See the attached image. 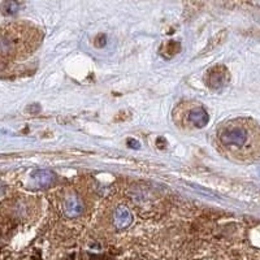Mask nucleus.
<instances>
[{
	"instance_id": "nucleus-2",
	"label": "nucleus",
	"mask_w": 260,
	"mask_h": 260,
	"mask_svg": "<svg viewBox=\"0 0 260 260\" xmlns=\"http://www.w3.org/2000/svg\"><path fill=\"white\" fill-rule=\"evenodd\" d=\"M220 143L228 148H241L248 143L250 132L245 125L231 124L222 127L219 134Z\"/></svg>"
},
{
	"instance_id": "nucleus-1",
	"label": "nucleus",
	"mask_w": 260,
	"mask_h": 260,
	"mask_svg": "<svg viewBox=\"0 0 260 260\" xmlns=\"http://www.w3.org/2000/svg\"><path fill=\"white\" fill-rule=\"evenodd\" d=\"M39 36L31 29L22 26H12L9 30L4 29L2 36V56H20L22 53H29L30 50L38 45Z\"/></svg>"
},
{
	"instance_id": "nucleus-4",
	"label": "nucleus",
	"mask_w": 260,
	"mask_h": 260,
	"mask_svg": "<svg viewBox=\"0 0 260 260\" xmlns=\"http://www.w3.org/2000/svg\"><path fill=\"white\" fill-rule=\"evenodd\" d=\"M64 215L69 219H76L83 213V203L81 198L76 195H71L64 201Z\"/></svg>"
},
{
	"instance_id": "nucleus-9",
	"label": "nucleus",
	"mask_w": 260,
	"mask_h": 260,
	"mask_svg": "<svg viewBox=\"0 0 260 260\" xmlns=\"http://www.w3.org/2000/svg\"><path fill=\"white\" fill-rule=\"evenodd\" d=\"M127 143H129V145H133V146H132L133 148H139V142H137V141L129 139V141H127Z\"/></svg>"
},
{
	"instance_id": "nucleus-6",
	"label": "nucleus",
	"mask_w": 260,
	"mask_h": 260,
	"mask_svg": "<svg viewBox=\"0 0 260 260\" xmlns=\"http://www.w3.org/2000/svg\"><path fill=\"white\" fill-rule=\"evenodd\" d=\"M189 121L194 126L203 127L210 121V116H208L207 111L204 110L203 107H197V108H192L189 112Z\"/></svg>"
},
{
	"instance_id": "nucleus-7",
	"label": "nucleus",
	"mask_w": 260,
	"mask_h": 260,
	"mask_svg": "<svg viewBox=\"0 0 260 260\" xmlns=\"http://www.w3.org/2000/svg\"><path fill=\"white\" fill-rule=\"evenodd\" d=\"M32 180L36 181V183L39 187H48L51 183L55 180V176L53 173H51L47 169H38V171H34L31 175Z\"/></svg>"
},
{
	"instance_id": "nucleus-3",
	"label": "nucleus",
	"mask_w": 260,
	"mask_h": 260,
	"mask_svg": "<svg viewBox=\"0 0 260 260\" xmlns=\"http://www.w3.org/2000/svg\"><path fill=\"white\" fill-rule=\"evenodd\" d=\"M229 81V73L224 67H215L207 74V85L212 89H220Z\"/></svg>"
},
{
	"instance_id": "nucleus-5",
	"label": "nucleus",
	"mask_w": 260,
	"mask_h": 260,
	"mask_svg": "<svg viewBox=\"0 0 260 260\" xmlns=\"http://www.w3.org/2000/svg\"><path fill=\"white\" fill-rule=\"evenodd\" d=\"M133 222V215L129 211V208L121 207L116 208L115 216H113V225L118 231H124L126 228L130 226V224Z\"/></svg>"
},
{
	"instance_id": "nucleus-8",
	"label": "nucleus",
	"mask_w": 260,
	"mask_h": 260,
	"mask_svg": "<svg viewBox=\"0 0 260 260\" xmlns=\"http://www.w3.org/2000/svg\"><path fill=\"white\" fill-rule=\"evenodd\" d=\"M2 8H3V12L6 15H13L20 8V3H16V2H6V3L2 4Z\"/></svg>"
}]
</instances>
